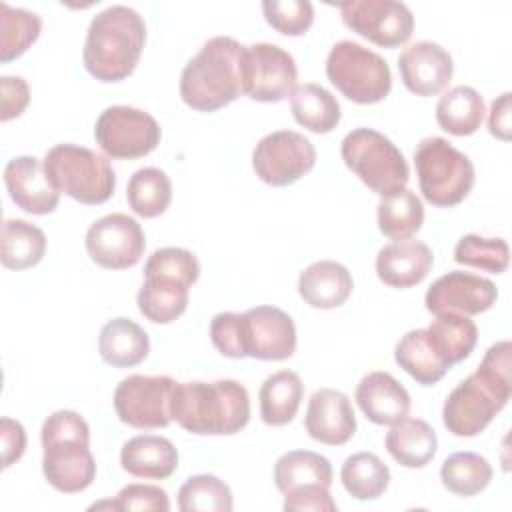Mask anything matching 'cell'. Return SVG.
Returning a JSON list of instances; mask_svg holds the SVG:
<instances>
[{
  "label": "cell",
  "instance_id": "cell-16",
  "mask_svg": "<svg viewBox=\"0 0 512 512\" xmlns=\"http://www.w3.org/2000/svg\"><path fill=\"white\" fill-rule=\"evenodd\" d=\"M242 358L288 360L296 352L294 320L278 306H254L240 314Z\"/></svg>",
  "mask_w": 512,
  "mask_h": 512
},
{
  "label": "cell",
  "instance_id": "cell-4",
  "mask_svg": "<svg viewBox=\"0 0 512 512\" xmlns=\"http://www.w3.org/2000/svg\"><path fill=\"white\" fill-rule=\"evenodd\" d=\"M42 474L62 494L86 490L96 478L88 422L74 410L52 412L40 430Z\"/></svg>",
  "mask_w": 512,
  "mask_h": 512
},
{
  "label": "cell",
  "instance_id": "cell-40",
  "mask_svg": "<svg viewBox=\"0 0 512 512\" xmlns=\"http://www.w3.org/2000/svg\"><path fill=\"white\" fill-rule=\"evenodd\" d=\"M232 506L230 486L214 474L190 476L178 490L182 512H230Z\"/></svg>",
  "mask_w": 512,
  "mask_h": 512
},
{
  "label": "cell",
  "instance_id": "cell-19",
  "mask_svg": "<svg viewBox=\"0 0 512 512\" xmlns=\"http://www.w3.org/2000/svg\"><path fill=\"white\" fill-rule=\"evenodd\" d=\"M4 184L12 202L36 216L52 214L58 208L60 192L50 182L44 160L36 156H16L4 166Z\"/></svg>",
  "mask_w": 512,
  "mask_h": 512
},
{
  "label": "cell",
  "instance_id": "cell-32",
  "mask_svg": "<svg viewBox=\"0 0 512 512\" xmlns=\"http://www.w3.org/2000/svg\"><path fill=\"white\" fill-rule=\"evenodd\" d=\"M484 100L472 86H454L436 104L438 126L452 136L474 134L484 120Z\"/></svg>",
  "mask_w": 512,
  "mask_h": 512
},
{
  "label": "cell",
  "instance_id": "cell-35",
  "mask_svg": "<svg viewBox=\"0 0 512 512\" xmlns=\"http://www.w3.org/2000/svg\"><path fill=\"white\" fill-rule=\"evenodd\" d=\"M376 218L384 236L392 240H406L422 228L424 206L416 192L402 188L380 198Z\"/></svg>",
  "mask_w": 512,
  "mask_h": 512
},
{
  "label": "cell",
  "instance_id": "cell-38",
  "mask_svg": "<svg viewBox=\"0 0 512 512\" xmlns=\"http://www.w3.org/2000/svg\"><path fill=\"white\" fill-rule=\"evenodd\" d=\"M492 464L476 452H454L440 466L442 486L456 496H476L490 484Z\"/></svg>",
  "mask_w": 512,
  "mask_h": 512
},
{
  "label": "cell",
  "instance_id": "cell-42",
  "mask_svg": "<svg viewBox=\"0 0 512 512\" xmlns=\"http://www.w3.org/2000/svg\"><path fill=\"white\" fill-rule=\"evenodd\" d=\"M266 22L284 36H302L314 22V6L308 0H264Z\"/></svg>",
  "mask_w": 512,
  "mask_h": 512
},
{
  "label": "cell",
  "instance_id": "cell-44",
  "mask_svg": "<svg viewBox=\"0 0 512 512\" xmlns=\"http://www.w3.org/2000/svg\"><path fill=\"white\" fill-rule=\"evenodd\" d=\"M118 510L168 512L170 500L164 488L154 484H128L116 494Z\"/></svg>",
  "mask_w": 512,
  "mask_h": 512
},
{
  "label": "cell",
  "instance_id": "cell-48",
  "mask_svg": "<svg viewBox=\"0 0 512 512\" xmlns=\"http://www.w3.org/2000/svg\"><path fill=\"white\" fill-rule=\"evenodd\" d=\"M0 438H2V468H10L14 462H18L26 450V430L24 426L4 416L0 420Z\"/></svg>",
  "mask_w": 512,
  "mask_h": 512
},
{
  "label": "cell",
  "instance_id": "cell-12",
  "mask_svg": "<svg viewBox=\"0 0 512 512\" xmlns=\"http://www.w3.org/2000/svg\"><path fill=\"white\" fill-rule=\"evenodd\" d=\"M314 164V144L294 130H276L266 134L252 152V168L256 176L274 188L298 182L314 168Z\"/></svg>",
  "mask_w": 512,
  "mask_h": 512
},
{
  "label": "cell",
  "instance_id": "cell-20",
  "mask_svg": "<svg viewBox=\"0 0 512 512\" xmlns=\"http://www.w3.org/2000/svg\"><path fill=\"white\" fill-rule=\"evenodd\" d=\"M304 428L320 444H346L356 434V414L350 398L334 388L316 390L308 400Z\"/></svg>",
  "mask_w": 512,
  "mask_h": 512
},
{
  "label": "cell",
  "instance_id": "cell-49",
  "mask_svg": "<svg viewBox=\"0 0 512 512\" xmlns=\"http://www.w3.org/2000/svg\"><path fill=\"white\" fill-rule=\"evenodd\" d=\"M510 92L500 94L492 106H490V114H488V130L492 136H496L498 140L508 142L510 140Z\"/></svg>",
  "mask_w": 512,
  "mask_h": 512
},
{
  "label": "cell",
  "instance_id": "cell-7",
  "mask_svg": "<svg viewBox=\"0 0 512 512\" xmlns=\"http://www.w3.org/2000/svg\"><path fill=\"white\" fill-rule=\"evenodd\" d=\"M418 186L426 202L438 208L460 204L474 186L472 160L446 138L428 136L414 150Z\"/></svg>",
  "mask_w": 512,
  "mask_h": 512
},
{
  "label": "cell",
  "instance_id": "cell-43",
  "mask_svg": "<svg viewBox=\"0 0 512 512\" xmlns=\"http://www.w3.org/2000/svg\"><path fill=\"white\" fill-rule=\"evenodd\" d=\"M148 274L172 276V278H178V280L186 282L188 286H192L200 276V262L186 248L166 246V248L152 252V256L146 260L144 276H148Z\"/></svg>",
  "mask_w": 512,
  "mask_h": 512
},
{
  "label": "cell",
  "instance_id": "cell-27",
  "mask_svg": "<svg viewBox=\"0 0 512 512\" xmlns=\"http://www.w3.org/2000/svg\"><path fill=\"white\" fill-rule=\"evenodd\" d=\"M190 286L172 276L148 274L136 294L138 310L154 324H170L186 312Z\"/></svg>",
  "mask_w": 512,
  "mask_h": 512
},
{
  "label": "cell",
  "instance_id": "cell-9",
  "mask_svg": "<svg viewBox=\"0 0 512 512\" xmlns=\"http://www.w3.org/2000/svg\"><path fill=\"white\" fill-rule=\"evenodd\" d=\"M328 80L356 104L382 102L392 88L388 62L370 48L352 42H336L326 58Z\"/></svg>",
  "mask_w": 512,
  "mask_h": 512
},
{
  "label": "cell",
  "instance_id": "cell-25",
  "mask_svg": "<svg viewBox=\"0 0 512 512\" xmlns=\"http://www.w3.org/2000/svg\"><path fill=\"white\" fill-rule=\"evenodd\" d=\"M100 358L114 368H132L150 352V338L134 320L118 316L108 320L98 336Z\"/></svg>",
  "mask_w": 512,
  "mask_h": 512
},
{
  "label": "cell",
  "instance_id": "cell-21",
  "mask_svg": "<svg viewBox=\"0 0 512 512\" xmlns=\"http://www.w3.org/2000/svg\"><path fill=\"white\" fill-rule=\"evenodd\" d=\"M358 408L364 416L378 426H392L408 416L410 394L408 390L388 372H368L356 386L354 392Z\"/></svg>",
  "mask_w": 512,
  "mask_h": 512
},
{
  "label": "cell",
  "instance_id": "cell-17",
  "mask_svg": "<svg viewBox=\"0 0 512 512\" xmlns=\"http://www.w3.org/2000/svg\"><path fill=\"white\" fill-rule=\"evenodd\" d=\"M496 298L498 288L492 280L472 272L452 270L432 282L426 290L424 304L432 314L454 312L476 316L490 310L496 304Z\"/></svg>",
  "mask_w": 512,
  "mask_h": 512
},
{
  "label": "cell",
  "instance_id": "cell-22",
  "mask_svg": "<svg viewBox=\"0 0 512 512\" xmlns=\"http://www.w3.org/2000/svg\"><path fill=\"white\" fill-rule=\"evenodd\" d=\"M434 254L420 240H394L376 254V274L390 288H410L420 284L432 270Z\"/></svg>",
  "mask_w": 512,
  "mask_h": 512
},
{
  "label": "cell",
  "instance_id": "cell-45",
  "mask_svg": "<svg viewBox=\"0 0 512 512\" xmlns=\"http://www.w3.org/2000/svg\"><path fill=\"white\" fill-rule=\"evenodd\" d=\"M210 340L214 348L226 358H242L240 350V314L218 312L210 320Z\"/></svg>",
  "mask_w": 512,
  "mask_h": 512
},
{
  "label": "cell",
  "instance_id": "cell-26",
  "mask_svg": "<svg viewBox=\"0 0 512 512\" xmlns=\"http://www.w3.org/2000/svg\"><path fill=\"white\" fill-rule=\"evenodd\" d=\"M384 446L400 466L422 468L436 456L438 438L426 420L406 416L390 426Z\"/></svg>",
  "mask_w": 512,
  "mask_h": 512
},
{
  "label": "cell",
  "instance_id": "cell-31",
  "mask_svg": "<svg viewBox=\"0 0 512 512\" xmlns=\"http://www.w3.org/2000/svg\"><path fill=\"white\" fill-rule=\"evenodd\" d=\"M290 110L294 120L314 134L332 132L342 118L336 96L314 82L302 84L294 90L290 96Z\"/></svg>",
  "mask_w": 512,
  "mask_h": 512
},
{
  "label": "cell",
  "instance_id": "cell-1",
  "mask_svg": "<svg viewBox=\"0 0 512 512\" xmlns=\"http://www.w3.org/2000/svg\"><path fill=\"white\" fill-rule=\"evenodd\" d=\"M512 346L508 340L492 344L476 372L464 378L444 400L442 422L460 438L478 436L508 404L512 394Z\"/></svg>",
  "mask_w": 512,
  "mask_h": 512
},
{
  "label": "cell",
  "instance_id": "cell-2",
  "mask_svg": "<svg viewBox=\"0 0 512 512\" xmlns=\"http://www.w3.org/2000/svg\"><path fill=\"white\" fill-rule=\"evenodd\" d=\"M170 416L190 434L232 436L250 420V396L236 380L176 382Z\"/></svg>",
  "mask_w": 512,
  "mask_h": 512
},
{
  "label": "cell",
  "instance_id": "cell-13",
  "mask_svg": "<svg viewBox=\"0 0 512 512\" xmlns=\"http://www.w3.org/2000/svg\"><path fill=\"white\" fill-rule=\"evenodd\" d=\"M176 380L170 376L132 374L114 390V410L120 422L138 428H166L172 422L170 396Z\"/></svg>",
  "mask_w": 512,
  "mask_h": 512
},
{
  "label": "cell",
  "instance_id": "cell-10",
  "mask_svg": "<svg viewBox=\"0 0 512 512\" xmlns=\"http://www.w3.org/2000/svg\"><path fill=\"white\" fill-rule=\"evenodd\" d=\"M94 138L106 156L136 160L156 150L162 130L152 114L118 104L100 112L94 124Z\"/></svg>",
  "mask_w": 512,
  "mask_h": 512
},
{
  "label": "cell",
  "instance_id": "cell-41",
  "mask_svg": "<svg viewBox=\"0 0 512 512\" xmlns=\"http://www.w3.org/2000/svg\"><path fill=\"white\" fill-rule=\"evenodd\" d=\"M454 260L458 264L478 268L490 274H502L508 268L510 250L504 238L466 234L454 246Z\"/></svg>",
  "mask_w": 512,
  "mask_h": 512
},
{
  "label": "cell",
  "instance_id": "cell-36",
  "mask_svg": "<svg viewBox=\"0 0 512 512\" xmlns=\"http://www.w3.org/2000/svg\"><path fill=\"white\" fill-rule=\"evenodd\" d=\"M126 200L134 214L156 218L164 214L172 202V182L160 168H140L128 180Z\"/></svg>",
  "mask_w": 512,
  "mask_h": 512
},
{
  "label": "cell",
  "instance_id": "cell-11",
  "mask_svg": "<svg viewBox=\"0 0 512 512\" xmlns=\"http://www.w3.org/2000/svg\"><path fill=\"white\" fill-rule=\"evenodd\" d=\"M242 92L256 102H280L294 94L298 68L292 54L270 42L244 46L240 60Z\"/></svg>",
  "mask_w": 512,
  "mask_h": 512
},
{
  "label": "cell",
  "instance_id": "cell-23",
  "mask_svg": "<svg viewBox=\"0 0 512 512\" xmlns=\"http://www.w3.org/2000/svg\"><path fill=\"white\" fill-rule=\"evenodd\" d=\"M354 288L350 270L336 260H318L306 266L298 278L300 298L318 310L342 306Z\"/></svg>",
  "mask_w": 512,
  "mask_h": 512
},
{
  "label": "cell",
  "instance_id": "cell-29",
  "mask_svg": "<svg viewBox=\"0 0 512 512\" xmlns=\"http://www.w3.org/2000/svg\"><path fill=\"white\" fill-rule=\"evenodd\" d=\"M274 484L282 494L304 486H332L334 470L326 456L312 450L284 452L274 464Z\"/></svg>",
  "mask_w": 512,
  "mask_h": 512
},
{
  "label": "cell",
  "instance_id": "cell-5",
  "mask_svg": "<svg viewBox=\"0 0 512 512\" xmlns=\"http://www.w3.org/2000/svg\"><path fill=\"white\" fill-rule=\"evenodd\" d=\"M242 50L244 46L230 36L210 38L180 74L182 102L198 112H214L240 98Z\"/></svg>",
  "mask_w": 512,
  "mask_h": 512
},
{
  "label": "cell",
  "instance_id": "cell-18",
  "mask_svg": "<svg viewBox=\"0 0 512 512\" xmlns=\"http://www.w3.org/2000/svg\"><path fill=\"white\" fill-rule=\"evenodd\" d=\"M402 84L416 96H436L442 92L454 72L452 56L436 42L420 40L404 48L398 56Z\"/></svg>",
  "mask_w": 512,
  "mask_h": 512
},
{
  "label": "cell",
  "instance_id": "cell-3",
  "mask_svg": "<svg viewBox=\"0 0 512 512\" xmlns=\"http://www.w3.org/2000/svg\"><path fill=\"white\" fill-rule=\"evenodd\" d=\"M144 42V18L130 6H108L88 26L82 50L84 68L100 82H122L134 72Z\"/></svg>",
  "mask_w": 512,
  "mask_h": 512
},
{
  "label": "cell",
  "instance_id": "cell-14",
  "mask_svg": "<svg viewBox=\"0 0 512 512\" xmlns=\"http://www.w3.org/2000/svg\"><path fill=\"white\" fill-rule=\"evenodd\" d=\"M340 16L346 28L382 48L406 44L414 30V16L398 0H348L340 2Z\"/></svg>",
  "mask_w": 512,
  "mask_h": 512
},
{
  "label": "cell",
  "instance_id": "cell-46",
  "mask_svg": "<svg viewBox=\"0 0 512 512\" xmlns=\"http://www.w3.org/2000/svg\"><path fill=\"white\" fill-rule=\"evenodd\" d=\"M286 512H334L336 502L326 486H304L284 494Z\"/></svg>",
  "mask_w": 512,
  "mask_h": 512
},
{
  "label": "cell",
  "instance_id": "cell-15",
  "mask_svg": "<svg viewBox=\"0 0 512 512\" xmlns=\"http://www.w3.org/2000/svg\"><path fill=\"white\" fill-rule=\"evenodd\" d=\"M84 246L92 262L108 270H126L140 262L146 238L142 226L128 214L112 212L90 224Z\"/></svg>",
  "mask_w": 512,
  "mask_h": 512
},
{
  "label": "cell",
  "instance_id": "cell-30",
  "mask_svg": "<svg viewBox=\"0 0 512 512\" xmlns=\"http://www.w3.org/2000/svg\"><path fill=\"white\" fill-rule=\"evenodd\" d=\"M304 396V384L292 370L270 374L260 386V416L268 426H286L298 414Z\"/></svg>",
  "mask_w": 512,
  "mask_h": 512
},
{
  "label": "cell",
  "instance_id": "cell-34",
  "mask_svg": "<svg viewBox=\"0 0 512 512\" xmlns=\"http://www.w3.org/2000/svg\"><path fill=\"white\" fill-rule=\"evenodd\" d=\"M46 252V234L20 218H8L2 224V266L8 270H26L36 266Z\"/></svg>",
  "mask_w": 512,
  "mask_h": 512
},
{
  "label": "cell",
  "instance_id": "cell-47",
  "mask_svg": "<svg viewBox=\"0 0 512 512\" xmlns=\"http://www.w3.org/2000/svg\"><path fill=\"white\" fill-rule=\"evenodd\" d=\"M0 88H2L0 120L8 122L12 118H18L26 110V106L30 104L28 82L20 76H2L0 78Z\"/></svg>",
  "mask_w": 512,
  "mask_h": 512
},
{
  "label": "cell",
  "instance_id": "cell-8",
  "mask_svg": "<svg viewBox=\"0 0 512 512\" xmlns=\"http://www.w3.org/2000/svg\"><path fill=\"white\" fill-rule=\"evenodd\" d=\"M340 154L344 164L380 196L406 188L410 180L404 154L378 130L354 128L344 136Z\"/></svg>",
  "mask_w": 512,
  "mask_h": 512
},
{
  "label": "cell",
  "instance_id": "cell-28",
  "mask_svg": "<svg viewBox=\"0 0 512 512\" xmlns=\"http://www.w3.org/2000/svg\"><path fill=\"white\" fill-rule=\"evenodd\" d=\"M426 334L434 352L448 368L466 360L478 342V328L474 320L454 312L436 314L426 328Z\"/></svg>",
  "mask_w": 512,
  "mask_h": 512
},
{
  "label": "cell",
  "instance_id": "cell-39",
  "mask_svg": "<svg viewBox=\"0 0 512 512\" xmlns=\"http://www.w3.org/2000/svg\"><path fill=\"white\" fill-rule=\"evenodd\" d=\"M40 30L38 14L0 2V62L8 64L20 58L38 40Z\"/></svg>",
  "mask_w": 512,
  "mask_h": 512
},
{
  "label": "cell",
  "instance_id": "cell-24",
  "mask_svg": "<svg viewBox=\"0 0 512 512\" xmlns=\"http://www.w3.org/2000/svg\"><path fill=\"white\" fill-rule=\"evenodd\" d=\"M120 466L136 478L166 480L178 468V450L164 436L140 434L124 442L120 450Z\"/></svg>",
  "mask_w": 512,
  "mask_h": 512
},
{
  "label": "cell",
  "instance_id": "cell-6",
  "mask_svg": "<svg viewBox=\"0 0 512 512\" xmlns=\"http://www.w3.org/2000/svg\"><path fill=\"white\" fill-rule=\"evenodd\" d=\"M44 170L60 194L96 206L116 188V174L106 156L78 144H56L44 156Z\"/></svg>",
  "mask_w": 512,
  "mask_h": 512
},
{
  "label": "cell",
  "instance_id": "cell-33",
  "mask_svg": "<svg viewBox=\"0 0 512 512\" xmlns=\"http://www.w3.org/2000/svg\"><path fill=\"white\" fill-rule=\"evenodd\" d=\"M394 360L404 372H408L422 386H432L440 382L450 370L434 352L428 340L426 328L406 332L396 342Z\"/></svg>",
  "mask_w": 512,
  "mask_h": 512
},
{
  "label": "cell",
  "instance_id": "cell-37",
  "mask_svg": "<svg viewBox=\"0 0 512 512\" xmlns=\"http://www.w3.org/2000/svg\"><path fill=\"white\" fill-rule=\"evenodd\" d=\"M340 480L352 498L376 500L390 484V468L372 452H356L344 460Z\"/></svg>",
  "mask_w": 512,
  "mask_h": 512
}]
</instances>
